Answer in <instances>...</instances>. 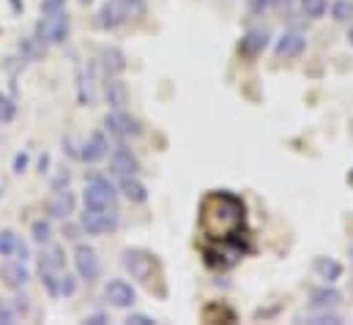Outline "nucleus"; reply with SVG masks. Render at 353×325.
Listing matches in <instances>:
<instances>
[{
    "label": "nucleus",
    "mask_w": 353,
    "mask_h": 325,
    "mask_svg": "<svg viewBox=\"0 0 353 325\" xmlns=\"http://www.w3.org/2000/svg\"><path fill=\"white\" fill-rule=\"evenodd\" d=\"M104 298H107V304L115 306V309H129V306H134V301H137V290H134L129 282H123V279H110V282L104 284Z\"/></svg>",
    "instance_id": "nucleus-8"
},
{
    "label": "nucleus",
    "mask_w": 353,
    "mask_h": 325,
    "mask_svg": "<svg viewBox=\"0 0 353 325\" xmlns=\"http://www.w3.org/2000/svg\"><path fill=\"white\" fill-rule=\"evenodd\" d=\"M299 6L304 11V17H310V19H321L329 11V0H299Z\"/></svg>",
    "instance_id": "nucleus-25"
},
{
    "label": "nucleus",
    "mask_w": 353,
    "mask_h": 325,
    "mask_svg": "<svg viewBox=\"0 0 353 325\" xmlns=\"http://www.w3.org/2000/svg\"><path fill=\"white\" fill-rule=\"evenodd\" d=\"M274 3H276V0H247V8H250L252 14H258V17H261V14H265V11H271V8H274Z\"/></svg>",
    "instance_id": "nucleus-32"
},
{
    "label": "nucleus",
    "mask_w": 353,
    "mask_h": 325,
    "mask_svg": "<svg viewBox=\"0 0 353 325\" xmlns=\"http://www.w3.org/2000/svg\"><path fill=\"white\" fill-rule=\"evenodd\" d=\"M61 273L63 271H50V268H39V276H41V284H44V290L52 295V298H58L61 295Z\"/></svg>",
    "instance_id": "nucleus-22"
},
{
    "label": "nucleus",
    "mask_w": 353,
    "mask_h": 325,
    "mask_svg": "<svg viewBox=\"0 0 353 325\" xmlns=\"http://www.w3.org/2000/svg\"><path fill=\"white\" fill-rule=\"evenodd\" d=\"M340 301H343V293L334 290V287H329L326 282H323V287L310 290V309H312V312L334 309V306H340Z\"/></svg>",
    "instance_id": "nucleus-14"
},
{
    "label": "nucleus",
    "mask_w": 353,
    "mask_h": 325,
    "mask_svg": "<svg viewBox=\"0 0 353 325\" xmlns=\"http://www.w3.org/2000/svg\"><path fill=\"white\" fill-rule=\"evenodd\" d=\"M28 257H30V251H28V244L19 238V244H17V249H14V260H22V262H25Z\"/></svg>",
    "instance_id": "nucleus-39"
},
{
    "label": "nucleus",
    "mask_w": 353,
    "mask_h": 325,
    "mask_svg": "<svg viewBox=\"0 0 353 325\" xmlns=\"http://www.w3.org/2000/svg\"><path fill=\"white\" fill-rule=\"evenodd\" d=\"M332 17L337 22H351L353 19V0H337L332 6Z\"/></svg>",
    "instance_id": "nucleus-29"
},
{
    "label": "nucleus",
    "mask_w": 353,
    "mask_h": 325,
    "mask_svg": "<svg viewBox=\"0 0 353 325\" xmlns=\"http://www.w3.org/2000/svg\"><path fill=\"white\" fill-rule=\"evenodd\" d=\"M348 41H351V47H353V25H351V30H348Z\"/></svg>",
    "instance_id": "nucleus-44"
},
{
    "label": "nucleus",
    "mask_w": 353,
    "mask_h": 325,
    "mask_svg": "<svg viewBox=\"0 0 353 325\" xmlns=\"http://www.w3.org/2000/svg\"><path fill=\"white\" fill-rule=\"evenodd\" d=\"M265 47H268V33L265 30H250L244 39H241V44H239V50L244 52V55H250V58H255V55H261Z\"/></svg>",
    "instance_id": "nucleus-20"
},
{
    "label": "nucleus",
    "mask_w": 353,
    "mask_h": 325,
    "mask_svg": "<svg viewBox=\"0 0 353 325\" xmlns=\"http://www.w3.org/2000/svg\"><path fill=\"white\" fill-rule=\"evenodd\" d=\"M104 126H107V132H110L112 137H118V140H129V137H140V134H143L140 120L132 118V115L123 112V109H112V112L104 118Z\"/></svg>",
    "instance_id": "nucleus-6"
},
{
    "label": "nucleus",
    "mask_w": 353,
    "mask_h": 325,
    "mask_svg": "<svg viewBox=\"0 0 353 325\" xmlns=\"http://www.w3.org/2000/svg\"><path fill=\"white\" fill-rule=\"evenodd\" d=\"M63 186H69V172H66V169H61L58 178L52 180V189H63Z\"/></svg>",
    "instance_id": "nucleus-40"
},
{
    "label": "nucleus",
    "mask_w": 353,
    "mask_h": 325,
    "mask_svg": "<svg viewBox=\"0 0 353 325\" xmlns=\"http://www.w3.org/2000/svg\"><path fill=\"white\" fill-rule=\"evenodd\" d=\"M80 3H83V6H88V3H90V0H80Z\"/></svg>",
    "instance_id": "nucleus-47"
},
{
    "label": "nucleus",
    "mask_w": 353,
    "mask_h": 325,
    "mask_svg": "<svg viewBox=\"0 0 353 325\" xmlns=\"http://www.w3.org/2000/svg\"><path fill=\"white\" fill-rule=\"evenodd\" d=\"M63 8H66V0H41V14H55Z\"/></svg>",
    "instance_id": "nucleus-34"
},
{
    "label": "nucleus",
    "mask_w": 353,
    "mask_h": 325,
    "mask_svg": "<svg viewBox=\"0 0 353 325\" xmlns=\"http://www.w3.org/2000/svg\"><path fill=\"white\" fill-rule=\"evenodd\" d=\"M19 52H22V61H39L41 52H44V44H41L36 36H30V39H25V41L19 44Z\"/></svg>",
    "instance_id": "nucleus-24"
},
{
    "label": "nucleus",
    "mask_w": 353,
    "mask_h": 325,
    "mask_svg": "<svg viewBox=\"0 0 353 325\" xmlns=\"http://www.w3.org/2000/svg\"><path fill=\"white\" fill-rule=\"evenodd\" d=\"M348 257H351V262H353V244L348 246Z\"/></svg>",
    "instance_id": "nucleus-45"
},
{
    "label": "nucleus",
    "mask_w": 353,
    "mask_h": 325,
    "mask_svg": "<svg viewBox=\"0 0 353 325\" xmlns=\"http://www.w3.org/2000/svg\"><path fill=\"white\" fill-rule=\"evenodd\" d=\"M107 154H110V143H107L104 132H93L88 140L83 143V151H80V162L96 164V162H101Z\"/></svg>",
    "instance_id": "nucleus-13"
},
{
    "label": "nucleus",
    "mask_w": 353,
    "mask_h": 325,
    "mask_svg": "<svg viewBox=\"0 0 353 325\" xmlns=\"http://www.w3.org/2000/svg\"><path fill=\"white\" fill-rule=\"evenodd\" d=\"M74 268H77V276L85 279V282H96L99 273H101V260L96 254V249L88 244H80L74 249Z\"/></svg>",
    "instance_id": "nucleus-7"
},
{
    "label": "nucleus",
    "mask_w": 353,
    "mask_h": 325,
    "mask_svg": "<svg viewBox=\"0 0 353 325\" xmlns=\"http://www.w3.org/2000/svg\"><path fill=\"white\" fill-rule=\"evenodd\" d=\"M85 323H90V325H104V323H107V317H104V315H90V317H85Z\"/></svg>",
    "instance_id": "nucleus-41"
},
{
    "label": "nucleus",
    "mask_w": 353,
    "mask_h": 325,
    "mask_svg": "<svg viewBox=\"0 0 353 325\" xmlns=\"http://www.w3.org/2000/svg\"><path fill=\"white\" fill-rule=\"evenodd\" d=\"M304 50H307V39H304L299 30H285V33L279 36L276 47H274L276 58H285V61H290V58H299Z\"/></svg>",
    "instance_id": "nucleus-12"
},
{
    "label": "nucleus",
    "mask_w": 353,
    "mask_h": 325,
    "mask_svg": "<svg viewBox=\"0 0 353 325\" xmlns=\"http://www.w3.org/2000/svg\"><path fill=\"white\" fill-rule=\"evenodd\" d=\"M74 208H77V197H74V191H69V186H63V189H55L52 194H50V200H47V216L50 219H69L72 213H74Z\"/></svg>",
    "instance_id": "nucleus-9"
},
{
    "label": "nucleus",
    "mask_w": 353,
    "mask_h": 325,
    "mask_svg": "<svg viewBox=\"0 0 353 325\" xmlns=\"http://www.w3.org/2000/svg\"><path fill=\"white\" fill-rule=\"evenodd\" d=\"M74 293H77V279L69 276V273H61V295L69 298V295H74Z\"/></svg>",
    "instance_id": "nucleus-31"
},
{
    "label": "nucleus",
    "mask_w": 353,
    "mask_h": 325,
    "mask_svg": "<svg viewBox=\"0 0 353 325\" xmlns=\"http://www.w3.org/2000/svg\"><path fill=\"white\" fill-rule=\"evenodd\" d=\"M104 98H107L110 109H123V107L129 104V90H126V85L118 80V77H107Z\"/></svg>",
    "instance_id": "nucleus-18"
},
{
    "label": "nucleus",
    "mask_w": 353,
    "mask_h": 325,
    "mask_svg": "<svg viewBox=\"0 0 353 325\" xmlns=\"http://www.w3.org/2000/svg\"><path fill=\"white\" fill-rule=\"evenodd\" d=\"M121 191H123V197H126L129 202H134V205H140V202L148 200V189H145L143 180H137V175L121 178Z\"/></svg>",
    "instance_id": "nucleus-19"
},
{
    "label": "nucleus",
    "mask_w": 353,
    "mask_h": 325,
    "mask_svg": "<svg viewBox=\"0 0 353 325\" xmlns=\"http://www.w3.org/2000/svg\"><path fill=\"white\" fill-rule=\"evenodd\" d=\"M8 3H11V6H14V11H17V14H19V11H22V3H19V0H8Z\"/></svg>",
    "instance_id": "nucleus-43"
},
{
    "label": "nucleus",
    "mask_w": 353,
    "mask_h": 325,
    "mask_svg": "<svg viewBox=\"0 0 353 325\" xmlns=\"http://www.w3.org/2000/svg\"><path fill=\"white\" fill-rule=\"evenodd\" d=\"M126 323L129 325H154L157 320H154V317H148V315H129V317H126Z\"/></svg>",
    "instance_id": "nucleus-38"
},
{
    "label": "nucleus",
    "mask_w": 353,
    "mask_h": 325,
    "mask_svg": "<svg viewBox=\"0 0 353 325\" xmlns=\"http://www.w3.org/2000/svg\"><path fill=\"white\" fill-rule=\"evenodd\" d=\"M14 115H17V104H14V98L6 96V93H0V123H11Z\"/></svg>",
    "instance_id": "nucleus-30"
},
{
    "label": "nucleus",
    "mask_w": 353,
    "mask_h": 325,
    "mask_svg": "<svg viewBox=\"0 0 353 325\" xmlns=\"http://www.w3.org/2000/svg\"><path fill=\"white\" fill-rule=\"evenodd\" d=\"M99 63H101V69H104L107 77H118V74L126 72V55L118 47H101Z\"/></svg>",
    "instance_id": "nucleus-15"
},
{
    "label": "nucleus",
    "mask_w": 353,
    "mask_h": 325,
    "mask_svg": "<svg viewBox=\"0 0 353 325\" xmlns=\"http://www.w3.org/2000/svg\"><path fill=\"white\" fill-rule=\"evenodd\" d=\"M121 262H123L126 273H129L134 282H143V284L151 282L154 268H157L154 257H151L148 251H140V249H126V251L121 254Z\"/></svg>",
    "instance_id": "nucleus-5"
},
{
    "label": "nucleus",
    "mask_w": 353,
    "mask_h": 325,
    "mask_svg": "<svg viewBox=\"0 0 353 325\" xmlns=\"http://www.w3.org/2000/svg\"><path fill=\"white\" fill-rule=\"evenodd\" d=\"M0 323H3V325L14 323V309H11L6 301H0Z\"/></svg>",
    "instance_id": "nucleus-37"
},
{
    "label": "nucleus",
    "mask_w": 353,
    "mask_h": 325,
    "mask_svg": "<svg viewBox=\"0 0 353 325\" xmlns=\"http://www.w3.org/2000/svg\"><path fill=\"white\" fill-rule=\"evenodd\" d=\"M118 224H121L118 208H85V213H83V230L88 235L112 233V230H118Z\"/></svg>",
    "instance_id": "nucleus-3"
},
{
    "label": "nucleus",
    "mask_w": 353,
    "mask_h": 325,
    "mask_svg": "<svg viewBox=\"0 0 353 325\" xmlns=\"http://www.w3.org/2000/svg\"><path fill=\"white\" fill-rule=\"evenodd\" d=\"M348 183L353 186V169H351V175H348Z\"/></svg>",
    "instance_id": "nucleus-46"
},
{
    "label": "nucleus",
    "mask_w": 353,
    "mask_h": 325,
    "mask_svg": "<svg viewBox=\"0 0 353 325\" xmlns=\"http://www.w3.org/2000/svg\"><path fill=\"white\" fill-rule=\"evenodd\" d=\"M0 273H3V282H6L11 290H22V287L28 284V279H30V273H28V268H25L22 260H8Z\"/></svg>",
    "instance_id": "nucleus-17"
},
{
    "label": "nucleus",
    "mask_w": 353,
    "mask_h": 325,
    "mask_svg": "<svg viewBox=\"0 0 353 325\" xmlns=\"http://www.w3.org/2000/svg\"><path fill=\"white\" fill-rule=\"evenodd\" d=\"M85 208H115V200H118V191L115 186L101 178V175H90L88 183H85Z\"/></svg>",
    "instance_id": "nucleus-4"
},
{
    "label": "nucleus",
    "mask_w": 353,
    "mask_h": 325,
    "mask_svg": "<svg viewBox=\"0 0 353 325\" xmlns=\"http://www.w3.org/2000/svg\"><path fill=\"white\" fill-rule=\"evenodd\" d=\"M47 167H50V156L44 154V156H41V162H39V169H41V172H47Z\"/></svg>",
    "instance_id": "nucleus-42"
},
{
    "label": "nucleus",
    "mask_w": 353,
    "mask_h": 325,
    "mask_svg": "<svg viewBox=\"0 0 353 325\" xmlns=\"http://www.w3.org/2000/svg\"><path fill=\"white\" fill-rule=\"evenodd\" d=\"M28 162H30V156H28V151H22V154H17V156H14V164H11V169L19 175V172H25Z\"/></svg>",
    "instance_id": "nucleus-36"
},
{
    "label": "nucleus",
    "mask_w": 353,
    "mask_h": 325,
    "mask_svg": "<svg viewBox=\"0 0 353 325\" xmlns=\"http://www.w3.org/2000/svg\"><path fill=\"white\" fill-rule=\"evenodd\" d=\"M137 169H140V162H137V156L126 145H118L112 151V156H110V172L112 175L126 178V175H137Z\"/></svg>",
    "instance_id": "nucleus-11"
},
{
    "label": "nucleus",
    "mask_w": 353,
    "mask_h": 325,
    "mask_svg": "<svg viewBox=\"0 0 353 325\" xmlns=\"http://www.w3.org/2000/svg\"><path fill=\"white\" fill-rule=\"evenodd\" d=\"M69 28H72V19L63 11H55V14H44L39 22H36V39L50 47V44H63L66 36H69Z\"/></svg>",
    "instance_id": "nucleus-2"
},
{
    "label": "nucleus",
    "mask_w": 353,
    "mask_h": 325,
    "mask_svg": "<svg viewBox=\"0 0 353 325\" xmlns=\"http://www.w3.org/2000/svg\"><path fill=\"white\" fill-rule=\"evenodd\" d=\"M118 3H121V8L126 11L129 19H140V17H145V11H148L145 0H118Z\"/></svg>",
    "instance_id": "nucleus-27"
},
{
    "label": "nucleus",
    "mask_w": 353,
    "mask_h": 325,
    "mask_svg": "<svg viewBox=\"0 0 353 325\" xmlns=\"http://www.w3.org/2000/svg\"><path fill=\"white\" fill-rule=\"evenodd\" d=\"M63 262H66V257H63L61 246H47L39 257V268H50V271H63Z\"/></svg>",
    "instance_id": "nucleus-21"
},
{
    "label": "nucleus",
    "mask_w": 353,
    "mask_h": 325,
    "mask_svg": "<svg viewBox=\"0 0 353 325\" xmlns=\"http://www.w3.org/2000/svg\"><path fill=\"white\" fill-rule=\"evenodd\" d=\"M244 202L230 191H211L200 205V227L214 241H228L244 227Z\"/></svg>",
    "instance_id": "nucleus-1"
},
{
    "label": "nucleus",
    "mask_w": 353,
    "mask_h": 325,
    "mask_svg": "<svg viewBox=\"0 0 353 325\" xmlns=\"http://www.w3.org/2000/svg\"><path fill=\"white\" fill-rule=\"evenodd\" d=\"M11 309H14V315H28V312H30V298L19 293V295L14 298V304H11Z\"/></svg>",
    "instance_id": "nucleus-33"
},
{
    "label": "nucleus",
    "mask_w": 353,
    "mask_h": 325,
    "mask_svg": "<svg viewBox=\"0 0 353 325\" xmlns=\"http://www.w3.org/2000/svg\"><path fill=\"white\" fill-rule=\"evenodd\" d=\"M30 238L36 241V244H50V238H52V224L47 222V219H36L33 224H30Z\"/></svg>",
    "instance_id": "nucleus-23"
},
{
    "label": "nucleus",
    "mask_w": 353,
    "mask_h": 325,
    "mask_svg": "<svg viewBox=\"0 0 353 325\" xmlns=\"http://www.w3.org/2000/svg\"><path fill=\"white\" fill-rule=\"evenodd\" d=\"M312 271H315V276H318V279H323L326 284H334V282H340V279H343V273H345L343 262H337L334 257H315V262H312Z\"/></svg>",
    "instance_id": "nucleus-16"
},
{
    "label": "nucleus",
    "mask_w": 353,
    "mask_h": 325,
    "mask_svg": "<svg viewBox=\"0 0 353 325\" xmlns=\"http://www.w3.org/2000/svg\"><path fill=\"white\" fill-rule=\"evenodd\" d=\"M19 244V235L14 230H3L0 233V254L3 257H14V249Z\"/></svg>",
    "instance_id": "nucleus-28"
},
{
    "label": "nucleus",
    "mask_w": 353,
    "mask_h": 325,
    "mask_svg": "<svg viewBox=\"0 0 353 325\" xmlns=\"http://www.w3.org/2000/svg\"><path fill=\"white\" fill-rule=\"evenodd\" d=\"M63 151H66L69 156L80 159V151H83V145H77V140H74V137H66V140H63Z\"/></svg>",
    "instance_id": "nucleus-35"
},
{
    "label": "nucleus",
    "mask_w": 353,
    "mask_h": 325,
    "mask_svg": "<svg viewBox=\"0 0 353 325\" xmlns=\"http://www.w3.org/2000/svg\"><path fill=\"white\" fill-rule=\"evenodd\" d=\"M307 323H312V325H340V323H343V317H340V315H334V309H321V312L310 315V317H307Z\"/></svg>",
    "instance_id": "nucleus-26"
},
{
    "label": "nucleus",
    "mask_w": 353,
    "mask_h": 325,
    "mask_svg": "<svg viewBox=\"0 0 353 325\" xmlns=\"http://www.w3.org/2000/svg\"><path fill=\"white\" fill-rule=\"evenodd\" d=\"M126 19H129V17H126V11L121 8L118 0H104V3L99 6V11H96V25H99L101 30H118Z\"/></svg>",
    "instance_id": "nucleus-10"
}]
</instances>
